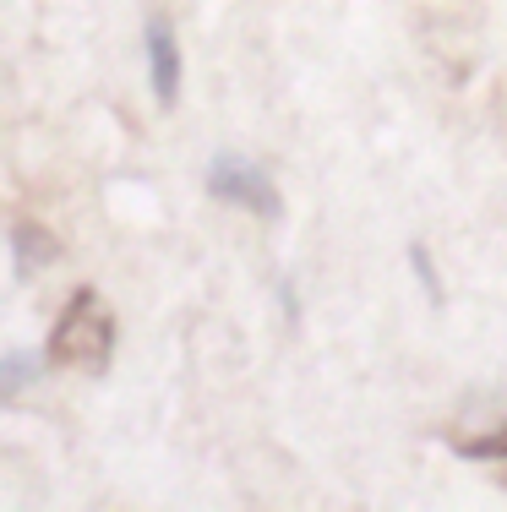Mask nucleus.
Returning <instances> with one entry per match:
<instances>
[{"label":"nucleus","mask_w":507,"mask_h":512,"mask_svg":"<svg viewBox=\"0 0 507 512\" xmlns=\"http://www.w3.org/2000/svg\"><path fill=\"white\" fill-rule=\"evenodd\" d=\"M44 360L55 371H110L115 360V311L104 306L99 289H71V300L60 306L50 344H44Z\"/></svg>","instance_id":"f257e3e1"},{"label":"nucleus","mask_w":507,"mask_h":512,"mask_svg":"<svg viewBox=\"0 0 507 512\" xmlns=\"http://www.w3.org/2000/svg\"><path fill=\"white\" fill-rule=\"evenodd\" d=\"M202 186H208L213 202H229V207H240V213H257V218H279L284 213L279 186H273V180L262 175L251 158H240V153H219V158H213L208 175H202Z\"/></svg>","instance_id":"f03ea898"},{"label":"nucleus","mask_w":507,"mask_h":512,"mask_svg":"<svg viewBox=\"0 0 507 512\" xmlns=\"http://www.w3.org/2000/svg\"><path fill=\"white\" fill-rule=\"evenodd\" d=\"M142 55H148V82H153V104L175 109L180 104V44L169 17H148L142 22Z\"/></svg>","instance_id":"7ed1b4c3"},{"label":"nucleus","mask_w":507,"mask_h":512,"mask_svg":"<svg viewBox=\"0 0 507 512\" xmlns=\"http://www.w3.org/2000/svg\"><path fill=\"white\" fill-rule=\"evenodd\" d=\"M60 262V240L50 235L44 224H33V218H22V224H11V273L17 278H39L44 267Z\"/></svg>","instance_id":"20e7f679"},{"label":"nucleus","mask_w":507,"mask_h":512,"mask_svg":"<svg viewBox=\"0 0 507 512\" xmlns=\"http://www.w3.org/2000/svg\"><path fill=\"white\" fill-rule=\"evenodd\" d=\"M44 365H50V360H44V355H33V349H11V355L0 360V398L11 404V398H17L22 387L33 382V371H44Z\"/></svg>","instance_id":"39448f33"},{"label":"nucleus","mask_w":507,"mask_h":512,"mask_svg":"<svg viewBox=\"0 0 507 512\" xmlns=\"http://www.w3.org/2000/svg\"><path fill=\"white\" fill-rule=\"evenodd\" d=\"M453 447L464 458H507V425H497V431H480V436H458Z\"/></svg>","instance_id":"423d86ee"},{"label":"nucleus","mask_w":507,"mask_h":512,"mask_svg":"<svg viewBox=\"0 0 507 512\" xmlns=\"http://www.w3.org/2000/svg\"><path fill=\"white\" fill-rule=\"evenodd\" d=\"M409 267H415V278H420V289H426V300L437 306V300H442V278H437V267H431L426 246H409Z\"/></svg>","instance_id":"0eeeda50"}]
</instances>
